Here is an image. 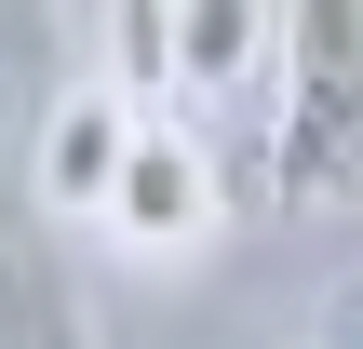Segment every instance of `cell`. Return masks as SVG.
<instances>
[{
  "mask_svg": "<svg viewBox=\"0 0 363 349\" xmlns=\"http://www.w3.org/2000/svg\"><path fill=\"white\" fill-rule=\"evenodd\" d=\"M269 54H283L269 188L283 202H363V0H283Z\"/></svg>",
  "mask_w": 363,
  "mask_h": 349,
  "instance_id": "1",
  "label": "cell"
},
{
  "mask_svg": "<svg viewBox=\"0 0 363 349\" xmlns=\"http://www.w3.org/2000/svg\"><path fill=\"white\" fill-rule=\"evenodd\" d=\"M216 215H229V188H216V148L189 135V121H135V148H121V175H108V202H94V242H121V256H202L216 242Z\"/></svg>",
  "mask_w": 363,
  "mask_h": 349,
  "instance_id": "2",
  "label": "cell"
},
{
  "mask_svg": "<svg viewBox=\"0 0 363 349\" xmlns=\"http://www.w3.org/2000/svg\"><path fill=\"white\" fill-rule=\"evenodd\" d=\"M135 94H108L94 67L40 108V148H27V215L40 229H94V202H108V175H121V148H135Z\"/></svg>",
  "mask_w": 363,
  "mask_h": 349,
  "instance_id": "3",
  "label": "cell"
},
{
  "mask_svg": "<svg viewBox=\"0 0 363 349\" xmlns=\"http://www.w3.org/2000/svg\"><path fill=\"white\" fill-rule=\"evenodd\" d=\"M0 349H94V296L67 269V229H40L27 188H0Z\"/></svg>",
  "mask_w": 363,
  "mask_h": 349,
  "instance_id": "4",
  "label": "cell"
},
{
  "mask_svg": "<svg viewBox=\"0 0 363 349\" xmlns=\"http://www.w3.org/2000/svg\"><path fill=\"white\" fill-rule=\"evenodd\" d=\"M269 54V0H162V94H229Z\"/></svg>",
  "mask_w": 363,
  "mask_h": 349,
  "instance_id": "5",
  "label": "cell"
},
{
  "mask_svg": "<svg viewBox=\"0 0 363 349\" xmlns=\"http://www.w3.org/2000/svg\"><path fill=\"white\" fill-rule=\"evenodd\" d=\"M310 349H363V269L323 296V309H310Z\"/></svg>",
  "mask_w": 363,
  "mask_h": 349,
  "instance_id": "6",
  "label": "cell"
}]
</instances>
